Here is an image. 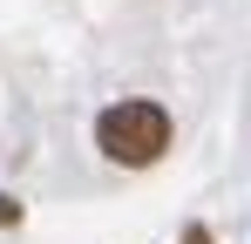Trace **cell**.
<instances>
[{
    "label": "cell",
    "instance_id": "1",
    "mask_svg": "<svg viewBox=\"0 0 251 244\" xmlns=\"http://www.w3.org/2000/svg\"><path fill=\"white\" fill-rule=\"evenodd\" d=\"M95 143H102L109 163L143 170V163H156L170 149V116L156 102H116V109H102V122H95Z\"/></svg>",
    "mask_w": 251,
    "mask_h": 244
}]
</instances>
